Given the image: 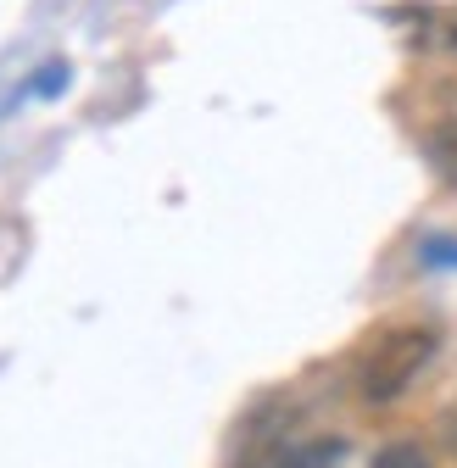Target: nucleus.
<instances>
[{"mask_svg":"<svg viewBox=\"0 0 457 468\" xmlns=\"http://www.w3.org/2000/svg\"><path fill=\"white\" fill-rule=\"evenodd\" d=\"M435 357V329L424 324H396L385 329L363 357H357V396L363 407H390Z\"/></svg>","mask_w":457,"mask_h":468,"instance_id":"f257e3e1","label":"nucleus"},{"mask_svg":"<svg viewBox=\"0 0 457 468\" xmlns=\"http://www.w3.org/2000/svg\"><path fill=\"white\" fill-rule=\"evenodd\" d=\"M340 457H346V441L340 435H296L268 468H335Z\"/></svg>","mask_w":457,"mask_h":468,"instance_id":"f03ea898","label":"nucleus"},{"mask_svg":"<svg viewBox=\"0 0 457 468\" xmlns=\"http://www.w3.org/2000/svg\"><path fill=\"white\" fill-rule=\"evenodd\" d=\"M368 468H435V463H430L424 441H408V435H402V441H385Z\"/></svg>","mask_w":457,"mask_h":468,"instance_id":"7ed1b4c3","label":"nucleus"},{"mask_svg":"<svg viewBox=\"0 0 457 468\" xmlns=\"http://www.w3.org/2000/svg\"><path fill=\"white\" fill-rule=\"evenodd\" d=\"M56 84H68V68H62V62H50V68L34 79V90H39V95H56Z\"/></svg>","mask_w":457,"mask_h":468,"instance_id":"20e7f679","label":"nucleus"},{"mask_svg":"<svg viewBox=\"0 0 457 468\" xmlns=\"http://www.w3.org/2000/svg\"><path fill=\"white\" fill-rule=\"evenodd\" d=\"M424 262H457V246L452 240H424Z\"/></svg>","mask_w":457,"mask_h":468,"instance_id":"39448f33","label":"nucleus"}]
</instances>
